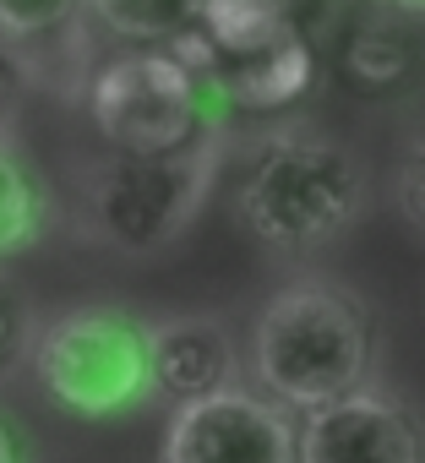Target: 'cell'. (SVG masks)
Masks as SVG:
<instances>
[{
  "mask_svg": "<svg viewBox=\"0 0 425 463\" xmlns=\"http://www.w3.org/2000/svg\"><path fill=\"white\" fill-rule=\"evenodd\" d=\"M251 376L289 409H322L371 376V317L365 306L322 279L279 289L251 327Z\"/></svg>",
  "mask_w": 425,
  "mask_h": 463,
  "instance_id": "1",
  "label": "cell"
},
{
  "mask_svg": "<svg viewBox=\"0 0 425 463\" xmlns=\"http://www.w3.org/2000/svg\"><path fill=\"white\" fill-rule=\"evenodd\" d=\"M365 213L360 158L322 131H279L241 180V218L273 251H316Z\"/></svg>",
  "mask_w": 425,
  "mask_h": 463,
  "instance_id": "2",
  "label": "cell"
},
{
  "mask_svg": "<svg viewBox=\"0 0 425 463\" xmlns=\"http://www.w3.org/2000/svg\"><path fill=\"white\" fill-rule=\"evenodd\" d=\"M224 169V126L175 153H109L82 191L93 241L120 257H158L196 223Z\"/></svg>",
  "mask_w": 425,
  "mask_h": 463,
  "instance_id": "3",
  "label": "cell"
},
{
  "mask_svg": "<svg viewBox=\"0 0 425 463\" xmlns=\"http://www.w3.org/2000/svg\"><path fill=\"white\" fill-rule=\"evenodd\" d=\"M175 50L202 71L212 99L235 109H284L316 77L311 44L284 0H202L196 28Z\"/></svg>",
  "mask_w": 425,
  "mask_h": 463,
  "instance_id": "4",
  "label": "cell"
},
{
  "mask_svg": "<svg viewBox=\"0 0 425 463\" xmlns=\"http://www.w3.org/2000/svg\"><path fill=\"white\" fill-rule=\"evenodd\" d=\"M33 376L44 398H55L77 420H115L158 392L147 360V322L115 306H77L39 327Z\"/></svg>",
  "mask_w": 425,
  "mask_h": 463,
  "instance_id": "5",
  "label": "cell"
},
{
  "mask_svg": "<svg viewBox=\"0 0 425 463\" xmlns=\"http://www.w3.org/2000/svg\"><path fill=\"white\" fill-rule=\"evenodd\" d=\"M207 99L212 88L175 44H142L115 55L93 77L88 115L99 137L120 153H175L219 131Z\"/></svg>",
  "mask_w": 425,
  "mask_h": 463,
  "instance_id": "6",
  "label": "cell"
},
{
  "mask_svg": "<svg viewBox=\"0 0 425 463\" xmlns=\"http://www.w3.org/2000/svg\"><path fill=\"white\" fill-rule=\"evenodd\" d=\"M158 463H300V430L289 403L235 382L175 403Z\"/></svg>",
  "mask_w": 425,
  "mask_h": 463,
  "instance_id": "7",
  "label": "cell"
},
{
  "mask_svg": "<svg viewBox=\"0 0 425 463\" xmlns=\"http://www.w3.org/2000/svg\"><path fill=\"white\" fill-rule=\"evenodd\" d=\"M300 463H425V430L403 398L354 387L322 409H306Z\"/></svg>",
  "mask_w": 425,
  "mask_h": 463,
  "instance_id": "8",
  "label": "cell"
},
{
  "mask_svg": "<svg viewBox=\"0 0 425 463\" xmlns=\"http://www.w3.org/2000/svg\"><path fill=\"white\" fill-rule=\"evenodd\" d=\"M147 360H153V382L164 398L185 403V398H207L219 387L241 382V354H235V333L224 317L212 311H169L147 322Z\"/></svg>",
  "mask_w": 425,
  "mask_h": 463,
  "instance_id": "9",
  "label": "cell"
},
{
  "mask_svg": "<svg viewBox=\"0 0 425 463\" xmlns=\"http://www.w3.org/2000/svg\"><path fill=\"white\" fill-rule=\"evenodd\" d=\"M44 229H50V191L28 164V153L17 147L12 126H0V262L33 251Z\"/></svg>",
  "mask_w": 425,
  "mask_h": 463,
  "instance_id": "10",
  "label": "cell"
},
{
  "mask_svg": "<svg viewBox=\"0 0 425 463\" xmlns=\"http://www.w3.org/2000/svg\"><path fill=\"white\" fill-rule=\"evenodd\" d=\"M88 12L131 44H175L196 28L202 0H88Z\"/></svg>",
  "mask_w": 425,
  "mask_h": 463,
  "instance_id": "11",
  "label": "cell"
},
{
  "mask_svg": "<svg viewBox=\"0 0 425 463\" xmlns=\"http://www.w3.org/2000/svg\"><path fill=\"white\" fill-rule=\"evenodd\" d=\"M409 66H414V44H409V33L398 23L376 17V23L349 28V39H344V71L360 88H392V82L409 77Z\"/></svg>",
  "mask_w": 425,
  "mask_h": 463,
  "instance_id": "12",
  "label": "cell"
},
{
  "mask_svg": "<svg viewBox=\"0 0 425 463\" xmlns=\"http://www.w3.org/2000/svg\"><path fill=\"white\" fill-rule=\"evenodd\" d=\"M82 12H88V0H0V28L33 55L39 44H50L66 28H77Z\"/></svg>",
  "mask_w": 425,
  "mask_h": 463,
  "instance_id": "13",
  "label": "cell"
},
{
  "mask_svg": "<svg viewBox=\"0 0 425 463\" xmlns=\"http://www.w3.org/2000/svg\"><path fill=\"white\" fill-rule=\"evenodd\" d=\"M33 306L17 289V279L0 268V376H12L28 354H33Z\"/></svg>",
  "mask_w": 425,
  "mask_h": 463,
  "instance_id": "14",
  "label": "cell"
},
{
  "mask_svg": "<svg viewBox=\"0 0 425 463\" xmlns=\"http://www.w3.org/2000/svg\"><path fill=\"white\" fill-rule=\"evenodd\" d=\"M392 191H398V207H403V218L425 235V131L403 147V158H398V180H392Z\"/></svg>",
  "mask_w": 425,
  "mask_h": 463,
  "instance_id": "15",
  "label": "cell"
},
{
  "mask_svg": "<svg viewBox=\"0 0 425 463\" xmlns=\"http://www.w3.org/2000/svg\"><path fill=\"white\" fill-rule=\"evenodd\" d=\"M28 71H33V55H28L6 28H0V126H6V115H12V104H17Z\"/></svg>",
  "mask_w": 425,
  "mask_h": 463,
  "instance_id": "16",
  "label": "cell"
},
{
  "mask_svg": "<svg viewBox=\"0 0 425 463\" xmlns=\"http://www.w3.org/2000/svg\"><path fill=\"white\" fill-rule=\"evenodd\" d=\"M0 463H33V447H28L23 425L6 409H0Z\"/></svg>",
  "mask_w": 425,
  "mask_h": 463,
  "instance_id": "17",
  "label": "cell"
},
{
  "mask_svg": "<svg viewBox=\"0 0 425 463\" xmlns=\"http://www.w3.org/2000/svg\"><path fill=\"white\" fill-rule=\"evenodd\" d=\"M371 6H382L392 17H425V0H371Z\"/></svg>",
  "mask_w": 425,
  "mask_h": 463,
  "instance_id": "18",
  "label": "cell"
}]
</instances>
